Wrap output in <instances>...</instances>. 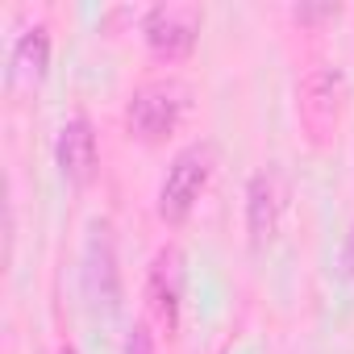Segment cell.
Instances as JSON below:
<instances>
[{
    "label": "cell",
    "mask_w": 354,
    "mask_h": 354,
    "mask_svg": "<svg viewBox=\"0 0 354 354\" xmlns=\"http://www.w3.org/2000/svg\"><path fill=\"white\" fill-rule=\"evenodd\" d=\"M192 104V92L188 84L180 80H150L142 88H133L129 96V109H125V121H129V133L146 146L171 138L175 129H180L184 113Z\"/></svg>",
    "instance_id": "6da1fadb"
},
{
    "label": "cell",
    "mask_w": 354,
    "mask_h": 354,
    "mask_svg": "<svg viewBox=\"0 0 354 354\" xmlns=\"http://www.w3.org/2000/svg\"><path fill=\"white\" fill-rule=\"evenodd\" d=\"M213 180V146L209 142H192L180 154L171 158L167 167V180L158 188V217L167 225H184L196 209V201L205 196Z\"/></svg>",
    "instance_id": "7a4b0ae2"
},
{
    "label": "cell",
    "mask_w": 354,
    "mask_h": 354,
    "mask_svg": "<svg viewBox=\"0 0 354 354\" xmlns=\"http://www.w3.org/2000/svg\"><path fill=\"white\" fill-rule=\"evenodd\" d=\"M201 26H205V13L196 5H154L142 17V38H146L154 59L180 63L196 50Z\"/></svg>",
    "instance_id": "3957f363"
},
{
    "label": "cell",
    "mask_w": 354,
    "mask_h": 354,
    "mask_svg": "<svg viewBox=\"0 0 354 354\" xmlns=\"http://www.w3.org/2000/svg\"><path fill=\"white\" fill-rule=\"evenodd\" d=\"M342 100H346V75L329 63L313 67L300 80V125L308 129L313 146H325L337 129L342 117Z\"/></svg>",
    "instance_id": "277c9868"
},
{
    "label": "cell",
    "mask_w": 354,
    "mask_h": 354,
    "mask_svg": "<svg viewBox=\"0 0 354 354\" xmlns=\"http://www.w3.org/2000/svg\"><path fill=\"white\" fill-rule=\"evenodd\" d=\"M283 209H288V180L279 167H263L250 175L246 184V234L250 246L263 250L275 242L279 225H283Z\"/></svg>",
    "instance_id": "5b68a950"
},
{
    "label": "cell",
    "mask_w": 354,
    "mask_h": 354,
    "mask_svg": "<svg viewBox=\"0 0 354 354\" xmlns=\"http://www.w3.org/2000/svg\"><path fill=\"white\" fill-rule=\"evenodd\" d=\"M84 292L96 313L113 317L121 308V271H117V246H113V225L96 221L88 234L84 250Z\"/></svg>",
    "instance_id": "8992f818"
},
{
    "label": "cell",
    "mask_w": 354,
    "mask_h": 354,
    "mask_svg": "<svg viewBox=\"0 0 354 354\" xmlns=\"http://www.w3.org/2000/svg\"><path fill=\"white\" fill-rule=\"evenodd\" d=\"M146 300H150V313L158 317V325L167 333L180 329V313H184V254L175 250V246H162L150 259Z\"/></svg>",
    "instance_id": "52a82bcc"
},
{
    "label": "cell",
    "mask_w": 354,
    "mask_h": 354,
    "mask_svg": "<svg viewBox=\"0 0 354 354\" xmlns=\"http://www.w3.org/2000/svg\"><path fill=\"white\" fill-rule=\"evenodd\" d=\"M55 162L59 175L71 188H88L100 171V146H96V129L84 113H75L63 129H59V146H55Z\"/></svg>",
    "instance_id": "ba28073f"
},
{
    "label": "cell",
    "mask_w": 354,
    "mask_h": 354,
    "mask_svg": "<svg viewBox=\"0 0 354 354\" xmlns=\"http://www.w3.org/2000/svg\"><path fill=\"white\" fill-rule=\"evenodd\" d=\"M50 71V30L46 26H34L17 38L13 46V59H9V80L13 84H30L38 88Z\"/></svg>",
    "instance_id": "9c48e42d"
},
{
    "label": "cell",
    "mask_w": 354,
    "mask_h": 354,
    "mask_svg": "<svg viewBox=\"0 0 354 354\" xmlns=\"http://www.w3.org/2000/svg\"><path fill=\"white\" fill-rule=\"evenodd\" d=\"M125 354H154V333H150L146 321H138V325L129 329V337H125Z\"/></svg>",
    "instance_id": "30bf717a"
},
{
    "label": "cell",
    "mask_w": 354,
    "mask_h": 354,
    "mask_svg": "<svg viewBox=\"0 0 354 354\" xmlns=\"http://www.w3.org/2000/svg\"><path fill=\"white\" fill-rule=\"evenodd\" d=\"M342 263H346V271H350V279H354V225H350V234H346V246H342Z\"/></svg>",
    "instance_id": "8fae6325"
},
{
    "label": "cell",
    "mask_w": 354,
    "mask_h": 354,
    "mask_svg": "<svg viewBox=\"0 0 354 354\" xmlns=\"http://www.w3.org/2000/svg\"><path fill=\"white\" fill-rule=\"evenodd\" d=\"M313 17H337V9H296V21H313Z\"/></svg>",
    "instance_id": "7c38bea8"
},
{
    "label": "cell",
    "mask_w": 354,
    "mask_h": 354,
    "mask_svg": "<svg viewBox=\"0 0 354 354\" xmlns=\"http://www.w3.org/2000/svg\"><path fill=\"white\" fill-rule=\"evenodd\" d=\"M59 354H80V350H75V346H63V350H59Z\"/></svg>",
    "instance_id": "4fadbf2b"
}]
</instances>
